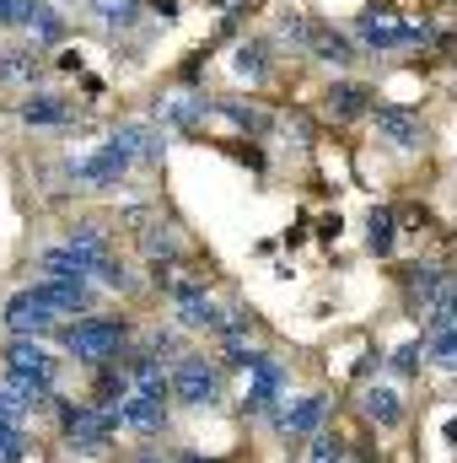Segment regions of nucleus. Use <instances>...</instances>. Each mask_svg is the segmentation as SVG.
I'll list each match as a JSON object with an SVG mask.
<instances>
[{
	"label": "nucleus",
	"mask_w": 457,
	"mask_h": 463,
	"mask_svg": "<svg viewBox=\"0 0 457 463\" xmlns=\"http://www.w3.org/2000/svg\"><path fill=\"white\" fill-rule=\"evenodd\" d=\"M54 377H60V361L43 345L16 340V345L5 350V383H11V393H16L22 404H43V399L54 393Z\"/></svg>",
	"instance_id": "f257e3e1"
},
{
	"label": "nucleus",
	"mask_w": 457,
	"mask_h": 463,
	"mask_svg": "<svg viewBox=\"0 0 457 463\" xmlns=\"http://www.w3.org/2000/svg\"><path fill=\"white\" fill-rule=\"evenodd\" d=\"M60 431H65V442L76 453H103L118 431V415L108 404H65L60 410Z\"/></svg>",
	"instance_id": "f03ea898"
},
{
	"label": "nucleus",
	"mask_w": 457,
	"mask_h": 463,
	"mask_svg": "<svg viewBox=\"0 0 457 463\" xmlns=\"http://www.w3.org/2000/svg\"><path fill=\"white\" fill-rule=\"evenodd\" d=\"M124 340H129V324H124V318H76V324L65 329V350H70L76 361H92V366L114 361Z\"/></svg>",
	"instance_id": "7ed1b4c3"
},
{
	"label": "nucleus",
	"mask_w": 457,
	"mask_h": 463,
	"mask_svg": "<svg viewBox=\"0 0 457 463\" xmlns=\"http://www.w3.org/2000/svg\"><path fill=\"white\" fill-rule=\"evenodd\" d=\"M173 399L189 404V410H205L221 399V366L205 361V355H178L173 366Z\"/></svg>",
	"instance_id": "20e7f679"
},
{
	"label": "nucleus",
	"mask_w": 457,
	"mask_h": 463,
	"mask_svg": "<svg viewBox=\"0 0 457 463\" xmlns=\"http://www.w3.org/2000/svg\"><path fill=\"white\" fill-rule=\"evenodd\" d=\"M355 38H360V43H371V49H404V43H420V38H425V27H420V22L393 16V11H366V16L355 22Z\"/></svg>",
	"instance_id": "39448f33"
},
{
	"label": "nucleus",
	"mask_w": 457,
	"mask_h": 463,
	"mask_svg": "<svg viewBox=\"0 0 457 463\" xmlns=\"http://www.w3.org/2000/svg\"><path fill=\"white\" fill-rule=\"evenodd\" d=\"M129 167H135V156H129L114 135H108V146H103V151H92V156L70 162V178H76V184H92V189H108V184H118Z\"/></svg>",
	"instance_id": "423d86ee"
},
{
	"label": "nucleus",
	"mask_w": 457,
	"mask_h": 463,
	"mask_svg": "<svg viewBox=\"0 0 457 463\" xmlns=\"http://www.w3.org/2000/svg\"><path fill=\"white\" fill-rule=\"evenodd\" d=\"M54 307L38 297V291H16L11 302H5V329L16 335V340H27V335H43V329H54Z\"/></svg>",
	"instance_id": "0eeeda50"
},
{
	"label": "nucleus",
	"mask_w": 457,
	"mask_h": 463,
	"mask_svg": "<svg viewBox=\"0 0 457 463\" xmlns=\"http://www.w3.org/2000/svg\"><path fill=\"white\" fill-rule=\"evenodd\" d=\"M118 426L124 431H162V420H167V404L162 399H151V393H124L114 404Z\"/></svg>",
	"instance_id": "6e6552de"
},
{
	"label": "nucleus",
	"mask_w": 457,
	"mask_h": 463,
	"mask_svg": "<svg viewBox=\"0 0 457 463\" xmlns=\"http://www.w3.org/2000/svg\"><path fill=\"white\" fill-rule=\"evenodd\" d=\"M33 291H38L60 318H65V313H87V307H92V286H87V280H54V275H43Z\"/></svg>",
	"instance_id": "1a4fd4ad"
},
{
	"label": "nucleus",
	"mask_w": 457,
	"mask_h": 463,
	"mask_svg": "<svg viewBox=\"0 0 457 463\" xmlns=\"http://www.w3.org/2000/svg\"><path fill=\"white\" fill-rule=\"evenodd\" d=\"M280 383H285V372H280V361H269V355H258V361L247 366V415H264V410L275 404V393H280Z\"/></svg>",
	"instance_id": "9d476101"
},
{
	"label": "nucleus",
	"mask_w": 457,
	"mask_h": 463,
	"mask_svg": "<svg viewBox=\"0 0 457 463\" xmlns=\"http://www.w3.org/2000/svg\"><path fill=\"white\" fill-rule=\"evenodd\" d=\"M129 393H151V399H167L173 393V377H162V361L156 355H129Z\"/></svg>",
	"instance_id": "9b49d317"
},
{
	"label": "nucleus",
	"mask_w": 457,
	"mask_h": 463,
	"mask_svg": "<svg viewBox=\"0 0 457 463\" xmlns=\"http://www.w3.org/2000/svg\"><path fill=\"white\" fill-rule=\"evenodd\" d=\"M323 415H329V399L323 393H307V399H296V410L280 415V431L285 437H312L323 426Z\"/></svg>",
	"instance_id": "f8f14e48"
},
{
	"label": "nucleus",
	"mask_w": 457,
	"mask_h": 463,
	"mask_svg": "<svg viewBox=\"0 0 457 463\" xmlns=\"http://www.w3.org/2000/svg\"><path fill=\"white\" fill-rule=\"evenodd\" d=\"M377 129H382L393 146H404V151L425 146V124H420L415 114H404V109H377Z\"/></svg>",
	"instance_id": "ddd939ff"
},
{
	"label": "nucleus",
	"mask_w": 457,
	"mask_h": 463,
	"mask_svg": "<svg viewBox=\"0 0 457 463\" xmlns=\"http://www.w3.org/2000/svg\"><path fill=\"white\" fill-rule=\"evenodd\" d=\"M178 324H183V329H210V335H221V329H227V318L216 313V302H210L205 291L178 297Z\"/></svg>",
	"instance_id": "4468645a"
},
{
	"label": "nucleus",
	"mask_w": 457,
	"mask_h": 463,
	"mask_svg": "<svg viewBox=\"0 0 457 463\" xmlns=\"http://www.w3.org/2000/svg\"><path fill=\"white\" fill-rule=\"evenodd\" d=\"M323 103H329V114L334 118H360L377 98H371V87H360V81H334Z\"/></svg>",
	"instance_id": "2eb2a0df"
},
{
	"label": "nucleus",
	"mask_w": 457,
	"mask_h": 463,
	"mask_svg": "<svg viewBox=\"0 0 457 463\" xmlns=\"http://www.w3.org/2000/svg\"><path fill=\"white\" fill-rule=\"evenodd\" d=\"M360 410H366V420H377V426H398V420H404V399H398L393 388H366Z\"/></svg>",
	"instance_id": "dca6fc26"
},
{
	"label": "nucleus",
	"mask_w": 457,
	"mask_h": 463,
	"mask_svg": "<svg viewBox=\"0 0 457 463\" xmlns=\"http://www.w3.org/2000/svg\"><path fill=\"white\" fill-rule=\"evenodd\" d=\"M16 114H22V124H70V103H60V98H43V92H38V98H27Z\"/></svg>",
	"instance_id": "f3484780"
},
{
	"label": "nucleus",
	"mask_w": 457,
	"mask_h": 463,
	"mask_svg": "<svg viewBox=\"0 0 457 463\" xmlns=\"http://www.w3.org/2000/svg\"><path fill=\"white\" fill-rule=\"evenodd\" d=\"M318 60H334V65H344L350 60V38H340V33H329V27H307V38H302Z\"/></svg>",
	"instance_id": "a211bd4d"
},
{
	"label": "nucleus",
	"mask_w": 457,
	"mask_h": 463,
	"mask_svg": "<svg viewBox=\"0 0 457 463\" xmlns=\"http://www.w3.org/2000/svg\"><path fill=\"white\" fill-rule=\"evenodd\" d=\"M393 237H398L393 232V211H371L366 216V248L371 253H393Z\"/></svg>",
	"instance_id": "6ab92c4d"
},
{
	"label": "nucleus",
	"mask_w": 457,
	"mask_h": 463,
	"mask_svg": "<svg viewBox=\"0 0 457 463\" xmlns=\"http://www.w3.org/2000/svg\"><path fill=\"white\" fill-rule=\"evenodd\" d=\"M38 76V54L33 49H5L0 54V81H27Z\"/></svg>",
	"instance_id": "aec40b11"
},
{
	"label": "nucleus",
	"mask_w": 457,
	"mask_h": 463,
	"mask_svg": "<svg viewBox=\"0 0 457 463\" xmlns=\"http://www.w3.org/2000/svg\"><path fill=\"white\" fill-rule=\"evenodd\" d=\"M231 65H237V76H247V81H264V71H269V54H264V43H242Z\"/></svg>",
	"instance_id": "412c9836"
},
{
	"label": "nucleus",
	"mask_w": 457,
	"mask_h": 463,
	"mask_svg": "<svg viewBox=\"0 0 457 463\" xmlns=\"http://www.w3.org/2000/svg\"><path fill=\"white\" fill-rule=\"evenodd\" d=\"M27 458V437L22 426H0V463H22Z\"/></svg>",
	"instance_id": "4be33fe9"
},
{
	"label": "nucleus",
	"mask_w": 457,
	"mask_h": 463,
	"mask_svg": "<svg viewBox=\"0 0 457 463\" xmlns=\"http://www.w3.org/2000/svg\"><path fill=\"white\" fill-rule=\"evenodd\" d=\"M436 291H442L436 269H409V297H415V302H431Z\"/></svg>",
	"instance_id": "5701e85b"
},
{
	"label": "nucleus",
	"mask_w": 457,
	"mask_h": 463,
	"mask_svg": "<svg viewBox=\"0 0 457 463\" xmlns=\"http://www.w3.org/2000/svg\"><path fill=\"white\" fill-rule=\"evenodd\" d=\"M431 361H436L442 372H457V329L436 335V345H431Z\"/></svg>",
	"instance_id": "b1692460"
},
{
	"label": "nucleus",
	"mask_w": 457,
	"mask_h": 463,
	"mask_svg": "<svg viewBox=\"0 0 457 463\" xmlns=\"http://www.w3.org/2000/svg\"><path fill=\"white\" fill-rule=\"evenodd\" d=\"M307 463H344V442H340V437H312Z\"/></svg>",
	"instance_id": "393cba45"
},
{
	"label": "nucleus",
	"mask_w": 457,
	"mask_h": 463,
	"mask_svg": "<svg viewBox=\"0 0 457 463\" xmlns=\"http://www.w3.org/2000/svg\"><path fill=\"white\" fill-rule=\"evenodd\" d=\"M27 27H33V33H38V38H43V43H54V38H60V33H65V27H60V16H54V11H49V5H38V11H33V22H27Z\"/></svg>",
	"instance_id": "a878e982"
},
{
	"label": "nucleus",
	"mask_w": 457,
	"mask_h": 463,
	"mask_svg": "<svg viewBox=\"0 0 457 463\" xmlns=\"http://www.w3.org/2000/svg\"><path fill=\"white\" fill-rule=\"evenodd\" d=\"M38 0H0V27H16V22H33Z\"/></svg>",
	"instance_id": "bb28decb"
},
{
	"label": "nucleus",
	"mask_w": 457,
	"mask_h": 463,
	"mask_svg": "<svg viewBox=\"0 0 457 463\" xmlns=\"http://www.w3.org/2000/svg\"><path fill=\"white\" fill-rule=\"evenodd\" d=\"M216 114H227L231 124H247V129H264V114L258 109H242V103H210Z\"/></svg>",
	"instance_id": "cd10ccee"
},
{
	"label": "nucleus",
	"mask_w": 457,
	"mask_h": 463,
	"mask_svg": "<svg viewBox=\"0 0 457 463\" xmlns=\"http://www.w3.org/2000/svg\"><path fill=\"white\" fill-rule=\"evenodd\" d=\"M22 410H27V404H22L11 388H0V426H22Z\"/></svg>",
	"instance_id": "c85d7f7f"
},
{
	"label": "nucleus",
	"mask_w": 457,
	"mask_h": 463,
	"mask_svg": "<svg viewBox=\"0 0 457 463\" xmlns=\"http://www.w3.org/2000/svg\"><path fill=\"white\" fill-rule=\"evenodd\" d=\"M103 16H108L114 27H124V22H135V0H103Z\"/></svg>",
	"instance_id": "c756f323"
},
{
	"label": "nucleus",
	"mask_w": 457,
	"mask_h": 463,
	"mask_svg": "<svg viewBox=\"0 0 457 463\" xmlns=\"http://www.w3.org/2000/svg\"><path fill=\"white\" fill-rule=\"evenodd\" d=\"M393 366H398V372H415V366H420V345H398L393 350Z\"/></svg>",
	"instance_id": "7c9ffc66"
},
{
	"label": "nucleus",
	"mask_w": 457,
	"mask_h": 463,
	"mask_svg": "<svg viewBox=\"0 0 457 463\" xmlns=\"http://www.w3.org/2000/svg\"><path fill=\"white\" fill-rule=\"evenodd\" d=\"M447 313H452V324H457V280H452V297H447Z\"/></svg>",
	"instance_id": "2f4dec72"
},
{
	"label": "nucleus",
	"mask_w": 457,
	"mask_h": 463,
	"mask_svg": "<svg viewBox=\"0 0 457 463\" xmlns=\"http://www.w3.org/2000/svg\"><path fill=\"white\" fill-rule=\"evenodd\" d=\"M178 463H216V458H200V453H183Z\"/></svg>",
	"instance_id": "473e14b6"
},
{
	"label": "nucleus",
	"mask_w": 457,
	"mask_h": 463,
	"mask_svg": "<svg viewBox=\"0 0 457 463\" xmlns=\"http://www.w3.org/2000/svg\"><path fill=\"white\" fill-rule=\"evenodd\" d=\"M135 463H173V458H162V453H145V458H135Z\"/></svg>",
	"instance_id": "72a5a7b5"
}]
</instances>
